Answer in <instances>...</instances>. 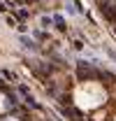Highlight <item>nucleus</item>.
Masks as SVG:
<instances>
[{
  "mask_svg": "<svg viewBox=\"0 0 116 121\" xmlns=\"http://www.w3.org/2000/svg\"><path fill=\"white\" fill-rule=\"evenodd\" d=\"M93 77H98V72H93L91 68H86V65L81 63V65H79V79L84 82V79H93Z\"/></svg>",
  "mask_w": 116,
  "mask_h": 121,
  "instance_id": "1",
  "label": "nucleus"
}]
</instances>
